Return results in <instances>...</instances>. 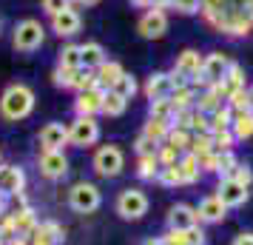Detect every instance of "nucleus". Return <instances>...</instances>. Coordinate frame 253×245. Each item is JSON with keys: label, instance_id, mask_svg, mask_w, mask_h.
Segmentation results:
<instances>
[{"label": "nucleus", "instance_id": "09e8293b", "mask_svg": "<svg viewBox=\"0 0 253 245\" xmlns=\"http://www.w3.org/2000/svg\"><path fill=\"white\" fill-rule=\"evenodd\" d=\"M230 245H253V234H251V231L239 234V237H236V240H233Z\"/></svg>", "mask_w": 253, "mask_h": 245}, {"label": "nucleus", "instance_id": "4be33fe9", "mask_svg": "<svg viewBox=\"0 0 253 245\" xmlns=\"http://www.w3.org/2000/svg\"><path fill=\"white\" fill-rule=\"evenodd\" d=\"M248 83H245V69H242L239 63H230V69L225 71V77L216 83V89L222 94H225V100H228L233 92H239V89H245Z\"/></svg>", "mask_w": 253, "mask_h": 245}, {"label": "nucleus", "instance_id": "79ce46f5", "mask_svg": "<svg viewBox=\"0 0 253 245\" xmlns=\"http://www.w3.org/2000/svg\"><path fill=\"white\" fill-rule=\"evenodd\" d=\"M228 105L233 108V111H253V108H251V97H248V86L230 94V97H228Z\"/></svg>", "mask_w": 253, "mask_h": 245}, {"label": "nucleus", "instance_id": "72a5a7b5", "mask_svg": "<svg viewBox=\"0 0 253 245\" xmlns=\"http://www.w3.org/2000/svg\"><path fill=\"white\" fill-rule=\"evenodd\" d=\"M111 92H117L123 100H134V94L139 92V83H137V77H134V74H128V71H126V74L114 83V89H111Z\"/></svg>", "mask_w": 253, "mask_h": 245}, {"label": "nucleus", "instance_id": "f8f14e48", "mask_svg": "<svg viewBox=\"0 0 253 245\" xmlns=\"http://www.w3.org/2000/svg\"><path fill=\"white\" fill-rule=\"evenodd\" d=\"M202 54L196 51V49H185L182 54H176V60H173V74H179V77H185L188 83H196V77H199V71H202Z\"/></svg>", "mask_w": 253, "mask_h": 245}, {"label": "nucleus", "instance_id": "8fccbe9b", "mask_svg": "<svg viewBox=\"0 0 253 245\" xmlns=\"http://www.w3.org/2000/svg\"><path fill=\"white\" fill-rule=\"evenodd\" d=\"M131 6H137V9H151V6H157V0H131Z\"/></svg>", "mask_w": 253, "mask_h": 245}, {"label": "nucleus", "instance_id": "e433bc0d", "mask_svg": "<svg viewBox=\"0 0 253 245\" xmlns=\"http://www.w3.org/2000/svg\"><path fill=\"white\" fill-rule=\"evenodd\" d=\"M157 183L165 188H179L182 186V174H179V163L173 165H162L160 168V177H157Z\"/></svg>", "mask_w": 253, "mask_h": 245}, {"label": "nucleus", "instance_id": "bb28decb", "mask_svg": "<svg viewBox=\"0 0 253 245\" xmlns=\"http://www.w3.org/2000/svg\"><path fill=\"white\" fill-rule=\"evenodd\" d=\"M230 131L236 143L251 140L253 137V111H233V123H230Z\"/></svg>", "mask_w": 253, "mask_h": 245}, {"label": "nucleus", "instance_id": "1a4fd4ad", "mask_svg": "<svg viewBox=\"0 0 253 245\" xmlns=\"http://www.w3.org/2000/svg\"><path fill=\"white\" fill-rule=\"evenodd\" d=\"M137 32L145 40H160V37H165V32H168V14H165V9H157V6L145 9L142 17L137 20Z\"/></svg>", "mask_w": 253, "mask_h": 245}, {"label": "nucleus", "instance_id": "a211bd4d", "mask_svg": "<svg viewBox=\"0 0 253 245\" xmlns=\"http://www.w3.org/2000/svg\"><path fill=\"white\" fill-rule=\"evenodd\" d=\"M196 214H199V222H208V225H216L228 217V205L216 197V194H208L199 205H196Z\"/></svg>", "mask_w": 253, "mask_h": 245}, {"label": "nucleus", "instance_id": "393cba45", "mask_svg": "<svg viewBox=\"0 0 253 245\" xmlns=\"http://www.w3.org/2000/svg\"><path fill=\"white\" fill-rule=\"evenodd\" d=\"M160 157L157 154H145V157H137V177L142 183H157V177H160Z\"/></svg>", "mask_w": 253, "mask_h": 245}, {"label": "nucleus", "instance_id": "a878e982", "mask_svg": "<svg viewBox=\"0 0 253 245\" xmlns=\"http://www.w3.org/2000/svg\"><path fill=\"white\" fill-rule=\"evenodd\" d=\"M179 174H182V186H194L199 183V177H202V165H199V157L196 154H182V160H179Z\"/></svg>", "mask_w": 253, "mask_h": 245}, {"label": "nucleus", "instance_id": "c85d7f7f", "mask_svg": "<svg viewBox=\"0 0 253 245\" xmlns=\"http://www.w3.org/2000/svg\"><path fill=\"white\" fill-rule=\"evenodd\" d=\"M9 217L14 220V228H17V234H20V237H32V234H35V228L40 225L32 208H23V211H17V214H9Z\"/></svg>", "mask_w": 253, "mask_h": 245}, {"label": "nucleus", "instance_id": "58836bf2", "mask_svg": "<svg viewBox=\"0 0 253 245\" xmlns=\"http://www.w3.org/2000/svg\"><path fill=\"white\" fill-rule=\"evenodd\" d=\"M213 137V151L222 154V151H233V143H236V137H233V131L225 129V131H213L211 134Z\"/></svg>", "mask_w": 253, "mask_h": 245}, {"label": "nucleus", "instance_id": "4c0bfd02", "mask_svg": "<svg viewBox=\"0 0 253 245\" xmlns=\"http://www.w3.org/2000/svg\"><path fill=\"white\" fill-rule=\"evenodd\" d=\"M213 151V137L211 134H194L191 143H188V154H196V157H202V154Z\"/></svg>", "mask_w": 253, "mask_h": 245}, {"label": "nucleus", "instance_id": "f3484780", "mask_svg": "<svg viewBox=\"0 0 253 245\" xmlns=\"http://www.w3.org/2000/svg\"><path fill=\"white\" fill-rule=\"evenodd\" d=\"M196 225H199V214H196L194 205L176 202L168 211V228H173V231H188V228H196Z\"/></svg>", "mask_w": 253, "mask_h": 245}, {"label": "nucleus", "instance_id": "603ef678", "mask_svg": "<svg viewBox=\"0 0 253 245\" xmlns=\"http://www.w3.org/2000/svg\"><path fill=\"white\" fill-rule=\"evenodd\" d=\"M6 245H32V243H29V237H14L12 243H6Z\"/></svg>", "mask_w": 253, "mask_h": 245}, {"label": "nucleus", "instance_id": "6e6d98bb", "mask_svg": "<svg viewBox=\"0 0 253 245\" xmlns=\"http://www.w3.org/2000/svg\"><path fill=\"white\" fill-rule=\"evenodd\" d=\"M0 32H3V17H0Z\"/></svg>", "mask_w": 253, "mask_h": 245}, {"label": "nucleus", "instance_id": "473e14b6", "mask_svg": "<svg viewBox=\"0 0 253 245\" xmlns=\"http://www.w3.org/2000/svg\"><path fill=\"white\" fill-rule=\"evenodd\" d=\"M126 108H128V100H123L117 92H105V97H103V114L123 117V114H126Z\"/></svg>", "mask_w": 253, "mask_h": 245}, {"label": "nucleus", "instance_id": "0eeeda50", "mask_svg": "<svg viewBox=\"0 0 253 245\" xmlns=\"http://www.w3.org/2000/svg\"><path fill=\"white\" fill-rule=\"evenodd\" d=\"M230 63H233V60H230L228 54H222V51H211V54H205V60H202V71H199L196 83H191V86H194V89L216 86V83L225 77V71L230 69Z\"/></svg>", "mask_w": 253, "mask_h": 245}, {"label": "nucleus", "instance_id": "dca6fc26", "mask_svg": "<svg viewBox=\"0 0 253 245\" xmlns=\"http://www.w3.org/2000/svg\"><path fill=\"white\" fill-rule=\"evenodd\" d=\"M103 89H91V92H77L74 97V117H97L103 114Z\"/></svg>", "mask_w": 253, "mask_h": 245}, {"label": "nucleus", "instance_id": "423d86ee", "mask_svg": "<svg viewBox=\"0 0 253 245\" xmlns=\"http://www.w3.org/2000/svg\"><path fill=\"white\" fill-rule=\"evenodd\" d=\"M148 194L142 191V188H123L120 194H117V202L114 208L117 214L123 217V220H142L145 214H148Z\"/></svg>", "mask_w": 253, "mask_h": 245}, {"label": "nucleus", "instance_id": "f257e3e1", "mask_svg": "<svg viewBox=\"0 0 253 245\" xmlns=\"http://www.w3.org/2000/svg\"><path fill=\"white\" fill-rule=\"evenodd\" d=\"M199 14L219 35L248 37L253 32V0H202Z\"/></svg>", "mask_w": 253, "mask_h": 245}, {"label": "nucleus", "instance_id": "5701e85b", "mask_svg": "<svg viewBox=\"0 0 253 245\" xmlns=\"http://www.w3.org/2000/svg\"><path fill=\"white\" fill-rule=\"evenodd\" d=\"M94 74H97V83H100V89L103 92H111L114 89V83L126 74V69L117 63V60H105L100 69H94Z\"/></svg>", "mask_w": 253, "mask_h": 245}, {"label": "nucleus", "instance_id": "f704fd0d", "mask_svg": "<svg viewBox=\"0 0 253 245\" xmlns=\"http://www.w3.org/2000/svg\"><path fill=\"white\" fill-rule=\"evenodd\" d=\"M208 117H211V134H213V131H225V129H230V123H233V108L225 103L222 108H216L213 114H208Z\"/></svg>", "mask_w": 253, "mask_h": 245}, {"label": "nucleus", "instance_id": "f03ea898", "mask_svg": "<svg viewBox=\"0 0 253 245\" xmlns=\"http://www.w3.org/2000/svg\"><path fill=\"white\" fill-rule=\"evenodd\" d=\"M35 89L26 86V83H12L6 86L3 94H0V117L9 120V123H17V120H26V117L35 111Z\"/></svg>", "mask_w": 253, "mask_h": 245}, {"label": "nucleus", "instance_id": "b1692460", "mask_svg": "<svg viewBox=\"0 0 253 245\" xmlns=\"http://www.w3.org/2000/svg\"><path fill=\"white\" fill-rule=\"evenodd\" d=\"M80 54H83V69H100L105 60V49L103 43H97V40H88V43H80Z\"/></svg>", "mask_w": 253, "mask_h": 245}, {"label": "nucleus", "instance_id": "412c9836", "mask_svg": "<svg viewBox=\"0 0 253 245\" xmlns=\"http://www.w3.org/2000/svg\"><path fill=\"white\" fill-rule=\"evenodd\" d=\"M162 240H165V245H205V231L196 225V228H188V231H173V228H168V231L162 234Z\"/></svg>", "mask_w": 253, "mask_h": 245}, {"label": "nucleus", "instance_id": "aec40b11", "mask_svg": "<svg viewBox=\"0 0 253 245\" xmlns=\"http://www.w3.org/2000/svg\"><path fill=\"white\" fill-rule=\"evenodd\" d=\"M63 237H66V231L60 228L54 220H46V222H40L35 228V234L29 237V243L32 245H60L63 243Z\"/></svg>", "mask_w": 253, "mask_h": 245}, {"label": "nucleus", "instance_id": "c756f323", "mask_svg": "<svg viewBox=\"0 0 253 245\" xmlns=\"http://www.w3.org/2000/svg\"><path fill=\"white\" fill-rule=\"evenodd\" d=\"M57 66L63 69H83V54H80V43H66L60 49Z\"/></svg>", "mask_w": 253, "mask_h": 245}, {"label": "nucleus", "instance_id": "9d476101", "mask_svg": "<svg viewBox=\"0 0 253 245\" xmlns=\"http://www.w3.org/2000/svg\"><path fill=\"white\" fill-rule=\"evenodd\" d=\"M37 168H40V177H46V180H63L69 174V157H66V151H40Z\"/></svg>", "mask_w": 253, "mask_h": 245}, {"label": "nucleus", "instance_id": "864d4df0", "mask_svg": "<svg viewBox=\"0 0 253 245\" xmlns=\"http://www.w3.org/2000/svg\"><path fill=\"white\" fill-rule=\"evenodd\" d=\"M142 245H165V240H162V237H148Z\"/></svg>", "mask_w": 253, "mask_h": 245}, {"label": "nucleus", "instance_id": "4d7b16f0", "mask_svg": "<svg viewBox=\"0 0 253 245\" xmlns=\"http://www.w3.org/2000/svg\"><path fill=\"white\" fill-rule=\"evenodd\" d=\"M0 163H3V154H0Z\"/></svg>", "mask_w": 253, "mask_h": 245}, {"label": "nucleus", "instance_id": "3c124183", "mask_svg": "<svg viewBox=\"0 0 253 245\" xmlns=\"http://www.w3.org/2000/svg\"><path fill=\"white\" fill-rule=\"evenodd\" d=\"M94 3H100V0H71L74 9H77V6H94Z\"/></svg>", "mask_w": 253, "mask_h": 245}, {"label": "nucleus", "instance_id": "c03bdc74", "mask_svg": "<svg viewBox=\"0 0 253 245\" xmlns=\"http://www.w3.org/2000/svg\"><path fill=\"white\" fill-rule=\"evenodd\" d=\"M236 154L233 151H222L219 154V168H216V177H230V171L236 168Z\"/></svg>", "mask_w": 253, "mask_h": 245}, {"label": "nucleus", "instance_id": "cd10ccee", "mask_svg": "<svg viewBox=\"0 0 253 245\" xmlns=\"http://www.w3.org/2000/svg\"><path fill=\"white\" fill-rule=\"evenodd\" d=\"M173 103L176 111H188V108H194L196 105V89L194 86H179V89H173L171 97H168Z\"/></svg>", "mask_w": 253, "mask_h": 245}, {"label": "nucleus", "instance_id": "ea45409f", "mask_svg": "<svg viewBox=\"0 0 253 245\" xmlns=\"http://www.w3.org/2000/svg\"><path fill=\"white\" fill-rule=\"evenodd\" d=\"M74 77H77V69H63V66H54V74H51L57 89H74Z\"/></svg>", "mask_w": 253, "mask_h": 245}, {"label": "nucleus", "instance_id": "c9c22d12", "mask_svg": "<svg viewBox=\"0 0 253 245\" xmlns=\"http://www.w3.org/2000/svg\"><path fill=\"white\" fill-rule=\"evenodd\" d=\"M191 137H194V131L188 129V126H176V123H173L171 131H168V137H165V143H171V146H176V148L188 151V143H191Z\"/></svg>", "mask_w": 253, "mask_h": 245}, {"label": "nucleus", "instance_id": "de8ad7c7", "mask_svg": "<svg viewBox=\"0 0 253 245\" xmlns=\"http://www.w3.org/2000/svg\"><path fill=\"white\" fill-rule=\"evenodd\" d=\"M63 9H71V0H43V12H46L48 17L60 14Z\"/></svg>", "mask_w": 253, "mask_h": 245}, {"label": "nucleus", "instance_id": "37998d69", "mask_svg": "<svg viewBox=\"0 0 253 245\" xmlns=\"http://www.w3.org/2000/svg\"><path fill=\"white\" fill-rule=\"evenodd\" d=\"M168 9H173V12H179V14H199L202 0H171Z\"/></svg>", "mask_w": 253, "mask_h": 245}, {"label": "nucleus", "instance_id": "2f4dec72", "mask_svg": "<svg viewBox=\"0 0 253 245\" xmlns=\"http://www.w3.org/2000/svg\"><path fill=\"white\" fill-rule=\"evenodd\" d=\"M168 131H171V123H165V120H154V117H148V123L142 126V134H145L148 140H154L157 146H162V143H165Z\"/></svg>", "mask_w": 253, "mask_h": 245}, {"label": "nucleus", "instance_id": "39448f33", "mask_svg": "<svg viewBox=\"0 0 253 245\" xmlns=\"http://www.w3.org/2000/svg\"><path fill=\"white\" fill-rule=\"evenodd\" d=\"M103 205V191L94 186V183H74L69 191V208L74 214H94V211Z\"/></svg>", "mask_w": 253, "mask_h": 245}, {"label": "nucleus", "instance_id": "7c9ffc66", "mask_svg": "<svg viewBox=\"0 0 253 245\" xmlns=\"http://www.w3.org/2000/svg\"><path fill=\"white\" fill-rule=\"evenodd\" d=\"M148 117H154V120H165V123H171V126H173L176 108H173V103L168 100V97H162V100H151V105H148Z\"/></svg>", "mask_w": 253, "mask_h": 245}, {"label": "nucleus", "instance_id": "ddd939ff", "mask_svg": "<svg viewBox=\"0 0 253 245\" xmlns=\"http://www.w3.org/2000/svg\"><path fill=\"white\" fill-rule=\"evenodd\" d=\"M37 140H40L43 151H63L69 146V126H63V123H46L40 129Z\"/></svg>", "mask_w": 253, "mask_h": 245}, {"label": "nucleus", "instance_id": "9b49d317", "mask_svg": "<svg viewBox=\"0 0 253 245\" xmlns=\"http://www.w3.org/2000/svg\"><path fill=\"white\" fill-rule=\"evenodd\" d=\"M216 197L222 199L228 208H239V205H245V202H248V197H251V188L242 186V183H236L233 177H219Z\"/></svg>", "mask_w": 253, "mask_h": 245}, {"label": "nucleus", "instance_id": "49530a36", "mask_svg": "<svg viewBox=\"0 0 253 245\" xmlns=\"http://www.w3.org/2000/svg\"><path fill=\"white\" fill-rule=\"evenodd\" d=\"M134 151H137V157H145V154H157L160 151V146H157L154 140H148L145 134H139L137 143H134Z\"/></svg>", "mask_w": 253, "mask_h": 245}, {"label": "nucleus", "instance_id": "2eb2a0df", "mask_svg": "<svg viewBox=\"0 0 253 245\" xmlns=\"http://www.w3.org/2000/svg\"><path fill=\"white\" fill-rule=\"evenodd\" d=\"M48 20H51V32H54L57 37H66V40L74 37L83 29V17H80V12H77L74 6H71V9H63L60 14L48 17Z\"/></svg>", "mask_w": 253, "mask_h": 245}, {"label": "nucleus", "instance_id": "5fc2aeb1", "mask_svg": "<svg viewBox=\"0 0 253 245\" xmlns=\"http://www.w3.org/2000/svg\"><path fill=\"white\" fill-rule=\"evenodd\" d=\"M248 97H251V108H253V83L248 86Z\"/></svg>", "mask_w": 253, "mask_h": 245}, {"label": "nucleus", "instance_id": "a18cd8bd", "mask_svg": "<svg viewBox=\"0 0 253 245\" xmlns=\"http://www.w3.org/2000/svg\"><path fill=\"white\" fill-rule=\"evenodd\" d=\"M230 177H233L236 183H242V186H248V188L253 186V168L248 163H236V168L230 171Z\"/></svg>", "mask_w": 253, "mask_h": 245}, {"label": "nucleus", "instance_id": "6ab92c4d", "mask_svg": "<svg viewBox=\"0 0 253 245\" xmlns=\"http://www.w3.org/2000/svg\"><path fill=\"white\" fill-rule=\"evenodd\" d=\"M142 92L148 100H162V97H171L173 92V80H171V71H157V74H151L145 86H142Z\"/></svg>", "mask_w": 253, "mask_h": 245}, {"label": "nucleus", "instance_id": "6e6552de", "mask_svg": "<svg viewBox=\"0 0 253 245\" xmlns=\"http://www.w3.org/2000/svg\"><path fill=\"white\" fill-rule=\"evenodd\" d=\"M100 140V123L97 117H74L69 123V146L74 148H88Z\"/></svg>", "mask_w": 253, "mask_h": 245}, {"label": "nucleus", "instance_id": "20e7f679", "mask_svg": "<svg viewBox=\"0 0 253 245\" xmlns=\"http://www.w3.org/2000/svg\"><path fill=\"white\" fill-rule=\"evenodd\" d=\"M46 43V26L35 20V17H26L14 26V35H12V46L17 51H37V49Z\"/></svg>", "mask_w": 253, "mask_h": 245}, {"label": "nucleus", "instance_id": "7ed1b4c3", "mask_svg": "<svg viewBox=\"0 0 253 245\" xmlns=\"http://www.w3.org/2000/svg\"><path fill=\"white\" fill-rule=\"evenodd\" d=\"M91 168L100 177H105V180H114V177H120L123 168H126V154H123V148L114 146V143L100 146L91 157Z\"/></svg>", "mask_w": 253, "mask_h": 245}, {"label": "nucleus", "instance_id": "4468645a", "mask_svg": "<svg viewBox=\"0 0 253 245\" xmlns=\"http://www.w3.org/2000/svg\"><path fill=\"white\" fill-rule=\"evenodd\" d=\"M26 191V171L20 165H3L0 163V194L3 197H14Z\"/></svg>", "mask_w": 253, "mask_h": 245}, {"label": "nucleus", "instance_id": "a19ab883", "mask_svg": "<svg viewBox=\"0 0 253 245\" xmlns=\"http://www.w3.org/2000/svg\"><path fill=\"white\" fill-rule=\"evenodd\" d=\"M182 148H176V146H171V143H162L160 146V151H157V157H160V163L162 165H173V163H179L182 160Z\"/></svg>", "mask_w": 253, "mask_h": 245}]
</instances>
